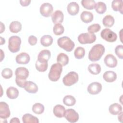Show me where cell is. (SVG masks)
<instances>
[{"instance_id":"cell-30","label":"cell","mask_w":123,"mask_h":123,"mask_svg":"<svg viewBox=\"0 0 123 123\" xmlns=\"http://www.w3.org/2000/svg\"><path fill=\"white\" fill-rule=\"evenodd\" d=\"M114 17L112 16L111 15H107L103 18L102 23L105 27H111L114 25Z\"/></svg>"},{"instance_id":"cell-40","label":"cell","mask_w":123,"mask_h":123,"mask_svg":"<svg viewBox=\"0 0 123 123\" xmlns=\"http://www.w3.org/2000/svg\"><path fill=\"white\" fill-rule=\"evenodd\" d=\"M115 53L120 59L123 58V46L122 45H118L115 49Z\"/></svg>"},{"instance_id":"cell-18","label":"cell","mask_w":123,"mask_h":123,"mask_svg":"<svg viewBox=\"0 0 123 123\" xmlns=\"http://www.w3.org/2000/svg\"><path fill=\"white\" fill-rule=\"evenodd\" d=\"M65 109L62 105L58 104L54 106L53 109V112L54 115L58 118H62L64 117Z\"/></svg>"},{"instance_id":"cell-10","label":"cell","mask_w":123,"mask_h":123,"mask_svg":"<svg viewBox=\"0 0 123 123\" xmlns=\"http://www.w3.org/2000/svg\"><path fill=\"white\" fill-rule=\"evenodd\" d=\"M88 92L92 95H96L100 93L102 90V85L100 83L94 82L90 84L87 88Z\"/></svg>"},{"instance_id":"cell-26","label":"cell","mask_w":123,"mask_h":123,"mask_svg":"<svg viewBox=\"0 0 123 123\" xmlns=\"http://www.w3.org/2000/svg\"><path fill=\"white\" fill-rule=\"evenodd\" d=\"M111 7L114 11H119L123 13V1L122 0H113L111 3Z\"/></svg>"},{"instance_id":"cell-45","label":"cell","mask_w":123,"mask_h":123,"mask_svg":"<svg viewBox=\"0 0 123 123\" xmlns=\"http://www.w3.org/2000/svg\"><path fill=\"white\" fill-rule=\"evenodd\" d=\"M118 120L120 122H122V120H123V112L121 111L119 113V115L118 117Z\"/></svg>"},{"instance_id":"cell-14","label":"cell","mask_w":123,"mask_h":123,"mask_svg":"<svg viewBox=\"0 0 123 123\" xmlns=\"http://www.w3.org/2000/svg\"><path fill=\"white\" fill-rule=\"evenodd\" d=\"M50 52L48 49L41 50L37 56V60L40 63H45L48 62L50 57Z\"/></svg>"},{"instance_id":"cell-29","label":"cell","mask_w":123,"mask_h":123,"mask_svg":"<svg viewBox=\"0 0 123 123\" xmlns=\"http://www.w3.org/2000/svg\"><path fill=\"white\" fill-rule=\"evenodd\" d=\"M88 71L93 74H98L101 71L100 66L98 63H91L88 67Z\"/></svg>"},{"instance_id":"cell-19","label":"cell","mask_w":123,"mask_h":123,"mask_svg":"<svg viewBox=\"0 0 123 123\" xmlns=\"http://www.w3.org/2000/svg\"><path fill=\"white\" fill-rule=\"evenodd\" d=\"M24 88L29 93H36L38 91L37 86L32 81H27Z\"/></svg>"},{"instance_id":"cell-39","label":"cell","mask_w":123,"mask_h":123,"mask_svg":"<svg viewBox=\"0 0 123 123\" xmlns=\"http://www.w3.org/2000/svg\"><path fill=\"white\" fill-rule=\"evenodd\" d=\"M1 75L5 79H9L12 76V71L10 68H4L1 72Z\"/></svg>"},{"instance_id":"cell-5","label":"cell","mask_w":123,"mask_h":123,"mask_svg":"<svg viewBox=\"0 0 123 123\" xmlns=\"http://www.w3.org/2000/svg\"><path fill=\"white\" fill-rule=\"evenodd\" d=\"M96 40V35L89 32L82 33L78 37V41L82 44H91L94 42Z\"/></svg>"},{"instance_id":"cell-47","label":"cell","mask_w":123,"mask_h":123,"mask_svg":"<svg viewBox=\"0 0 123 123\" xmlns=\"http://www.w3.org/2000/svg\"><path fill=\"white\" fill-rule=\"evenodd\" d=\"M0 50H1V61H2V59H3V56H2V55H3V56H4V53H3V51L2 50V49H0Z\"/></svg>"},{"instance_id":"cell-12","label":"cell","mask_w":123,"mask_h":123,"mask_svg":"<svg viewBox=\"0 0 123 123\" xmlns=\"http://www.w3.org/2000/svg\"><path fill=\"white\" fill-rule=\"evenodd\" d=\"M15 74L16 75V78L23 80H26L29 76V71L25 67H19L16 69L15 71Z\"/></svg>"},{"instance_id":"cell-24","label":"cell","mask_w":123,"mask_h":123,"mask_svg":"<svg viewBox=\"0 0 123 123\" xmlns=\"http://www.w3.org/2000/svg\"><path fill=\"white\" fill-rule=\"evenodd\" d=\"M22 121L24 123H38L39 121L37 117L34 116L31 114L26 113L22 117Z\"/></svg>"},{"instance_id":"cell-2","label":"cell","mask_w":123,"mask_h":123,"mask_svg":"<svg viewBox=\"0 0 123 123\" xmlns=\"http://www.w3.org/2000/svg\"><path fill=\"white\" fill-rule=\"evenodd\" d=\"M62 71V66L60 63L57 62L52 64L48 74L49 79L53 82L58 81L60 78Z\"/></svg>"},{"instance_id":"cell-36","label":"cell","mask_w":123,"mask_h":123,"mask_svg":"<svg viewBox=\"0 0 123 123\" xmlns=\"http://www.w3.org/2000/svg\"><path fill=\"white\" fill-rule=\"evenodd\" d=\"M64 28L63 25L61 24H55L53 28V31L55 35L59 36L62 34L64 32Z\"/></svg>"},{"instance_id":"cell-32","label":"cell","mask_w":123,"mask_h":123,"mask_svg":"<svg viewBox=\"0 0 123 123\" xmlns=\"http://www.w3.org/2000/svg\"><path fill=\"white\" fill-rule=\"evenodd\" d=\"M95 9L98 13L103 14L106 11L107 7L106 4L103 2L98 1L96 3Z\"/></svg>"},{"instance_id":"cell-27","label":"cell","mask_w":123,"mask_h":123,"mask_svg":"<svg viewBox=\"0 0 123 123\" xmlns=\"http://www.w3.org/2000/svg\"><path fill=\"white\" fill-rule=\"evenodd\" d=\"M57 62L62 66L66 65L69 62L68 56L64 53H60L57 57Z\"/></svg>"},{"instance_id":"cell-41","label":"cell","mask_w":123,"mask_h":123,"mask_svg":"<svg viewBox=\"0 0 123 123\" xmlns=\"http://www.w3.org/2000/svg\"><path fill=\"white\" fill-rule=\"evenodd\" d=\"M15 82L17 85L18 86L22 88H24L27 81H26V80H23V79H20L16 78Z\"/></svg>"},{"instance_id":"cell-9","label":"cell","mask_w":123,"mask_h":123,"mask_svg":"<svg viewBox=\"0 0 123 123\" xmlns=\"http://www.w3.org/2000/svg\"><path fill=\"white\" fill-rule=\"evenodd\" d=\"M53 10V8L52 5L48 2L43 3L40 7V12L41 14L46 17H48L51 15Z\"/></svg>"},{"instance_id":"cell-44","label":"cell","mask_w":123,"mask_h":123,"mask_svg":"<svg viewBox=\"0 0 123 123\" xmlns=\"http://www.w3.org/2000/svg\"><path fill=\"white\" fill-rule=\"evenodd\" d=\"M10 123H20V121L19 120V119L18 118L16 117H14L13 118H12L10 121Z\"/></svg>"},{"instance_id":"cell-33","label":"cell","mask_w":123,"mask_h":123,"mask_svg":"<svg viewBox=\"0 0 123 123\" xmlns=\"http://www.w3.org/2000/svg\"><path fill=\"white\" fill-rule=\"evenodd\" d=\"M32 111L36 114H41L44 111V106L40 103H36L32 106Z\"/></svg>"},{"instance_id":"cell-17","label":"cell","mask_w":123,"mask_h":123,"mask_svg":"<svg viewBox=\"0 0 123 123\" xmlns=\"http://www.w3.org/2000/svg\"><path fill=\"white\" fill-rule=\"evenodd\" d=\"M67 9L69 14L74 16L78 13L79 11V6L77 2H71L68 4Z\"/></svg>"},{"instance_id":"cell-1","label":"cell","mask_w":123,"mask_h":123,"mask_svg":"<svg viewBox=\"0 0 123 123\" xmlns=\"http://www.w3.org/2000/svg\"><path fill=\"white\" fill-rule=\"evenodd\" d=\"M104 47L100 44H97L92 47L88 53V59L92 62L98 61L105 52Z\"/></svg>"},{"instance_id":"cell-35","label":"cell","mask_w":123,"mask_h":123,"mask_svg":"<svg viewBox=\"0 0 123 123\" xmlns=\"http://www.w3.org/2000/svg\"><path fill=\"white\" fill-rule=\"evenodd\" d=\"M85 55V50L84 48L81 47H77L74 51V57L77 59H81L83 58Z\"/></svg>"},{"instance_id":"cell-4","label":"cell","mask_w":123,"mask_h":123,"mask_svg":"<svg viewBox=\"0 0 123 123\" xmlns=\"http://www.w3.org/2000/svg\"><path fill=\"white\" fill-rule=\"evenodd\" d=\"M21 39L20 37L17 36L11 37L9 39L8 49L12 53L18 52L20 49Z\"/></svg>"},{"instance_id":"cell-46","label":"cell","mask_w":123,"mask_h":123,"mask_svg":"<svg viewBox=\"0 0 123 123\" xmlns=\"http://www.w3.org/2000/svg\"><path fill=\"white\" fill-rule=\"evenodd\" d=\"M1 23V31H0V33H2L5 30V25L2 24V22H0Z\"/></svg>"},{"instance_id":"cell-23","label":"cell","mask_w":123,"mask_h":123,"mask_svg":"<svg viewBox=\"0 0 123 123\" xmlns=\"http://www.w3.org/2000/svg\"><path fill=\"white\" fill-rule=\"evenodd\" d=\"M6 95L10 99H15L19 95V91L13 86H10L6 90Z\"/></svg>"},{"instance_id":"cell-43","label":"cell","mask_w":123,"mask_h":123,"mask_svg":"<svg viewBox=\"0 0 123 123\" xmlns=\"http://www.w3.org/2000/svg\"><path fill=\"white\" fill-rule=\"evenodd\" d=\"M31 0H20V3L21 5L23 6H27L29 5L31 2Z\"/></svg>"},{"instance_id":"cell-11","label":"cell","mask_w":123,"mask_h":123,"mask_svg":"<svg viewBox=\"0 0 123 123\" xmlns=\"http://www.w3.org/2000/svg\"><path fill=\"white\" fill-rule=\"evenodd\" d=\"M10 111L9 105L6 102L1 101L0 102V117L1 119H7L10 116Z\"/></svg>"},{"instance_id":"cell-42","label":"cell","mask_w":123,"mask_h":123,"mask_svg":"<svg viewBox=\"0 0 123 123\" xmlns=\"http://www.w3.org/2000/svg\"><path fill=\"white\" fill-rule=\"evenodd\" d=\"M28 41L30 45L34 46L37 44V38L35 36L31 35L29 37Z\"/></svg>"},{"instance_id":"cell-13","label":"cell","mask_w":123,"mask_h":123,"mask_svg":"<svg viewBox=\"0 0 123 123\" xmlns=\"http://www.w3.org/2000/svg\"><path fill=\"white\" fill-rule=\"evenodd\" d=\"M104 62L106 65L110 68H114L117 65V60L112 54L107 55L104 58Z\"/></svg>"},{"instance_id":"cell-6","label":"cell","mask_w":123,"mask_h":123,"mask_svg":"<svg viewBox=\"0 0 123 123\" xmlns=\"http://www.w3.org/2000/svg\"><path fill=\"white\" fill-rule=\"evenodd\" d=\"M78 75L75 72H70L64 76L62 82L66 86H71L78 81Z\"/></svg>"},{"instance_id":"cell-7","label":"cell","mask_w":123,"mask_h":123,"mask_svg":"<svg viewBox=\"0 0 123 123\" xmlns=\"http://www.w3.org/2000/svg\"><path fill=\"white\" fill-rule=\"evenodd\" d=\"M100 36L103 39L109 42H113L117 38L116 34L109 28L103 29L100 33Z\"/></svg>"},{"instance_id":"cell-34","label":"cell","mask_w":123,"mask_h":123,"mask_svg":"<svg viewBox=\"0 0 123 123\" xmlns=\"http://www.w3.org/2000/svg\"><path fill=\"white\" fill-rule=\"evenodd\" d=\"M63 102L67 106H72L75 104L76 99L71 95H67L63 98Z\"/></svg>"},{"instance_id":"cell-21","label":"cell","mask_w":123,"mask_h":123,"mask_svg":"<svg viewBox=\"0 0 123 123\" xmlns=\"http://www.w3.org/2000/svg\"><path fill=\"white\" fill-rule=\"evenodd\" d=\"M81 20L85 23H89L92 22L93 20V14L88 11H83L80 15Z\"/></svg>"},{"instance_id":"cell-28","label":"cell","mask_w":123,"mask_h":123,"mask_svg":"<svg viewBox=\"0 0 123 123\" xmlns=\"http://www.w3.org/2000/svg\"><path fill=\"white\" fill-rule=\"evenodd\" d=\"M53 38L50 35H44L40 39L41 44L44 47H49L50 46L53 42Z\"/></svg>"},{"instance_id":"cell-25","label":"cell","mask_w":123,"mask_h":123,"mask_svg":"<svg viewBox=\"0 0 123 123\" xmlns=\"http://www.w3.org/2000/svg\"><path fill=\"white\" fill-rule=\"evenodd\" d=\"M9 29L10 31L12 33H18L22 29V24L18 21H13L9 25Z\"/></svg>"},{"instance_id":"cell-38","label":"cell","mask_w":123,"mask_h":123,"mask_svg":"<svg viewBox=\"0 0 123 123\" xmlns=\"http://www.w3.org/2000/svg\"><path fill=\"white\" fill-rule=\"evenodd\" d=\"M101 28L100 25L98 24H94L89 25L87 28V31L89 33L94 34L99 31Z\"/></svg>"},{"instance_id":"cell-16","label":"cell","mask_w":123,"mask_h":123,"mask_svg":"<svg viewBox=\"0 0 123 123\" xmlns=\"http://www.w3.org/2000/svg\"><path fill=\"white\" fill-rule=\"evenodd\" d=\"M64 15L60 10L55 11L51 15V19L54 24H57L62 23L63 21Z\"/></svg>"},{"instance_id":"cell-15","label":"cell","mask_w":123,"mask_h":123,"mask_svg":"<svg viewBox=\"0 0 123 123\" xmlns=\"http://www.w3.org/2000/svg\"><path fill=\"white\" fill-rule=\"evenodd\" d=\"M15 60L16 62L18 64H25L29 62L30 58L28 53L26 52H21L16 56Z\"/></svg>"},{"instance_id":"cell-37","label":"cell","mask_w":123,"mask_h":123,"mask_svg":"<svg viewBox=\"0 0 123 123\" xmlns=\"http://www.w3.org/2000/svg\"><path fill=\"white\" fill-rule=\"evenodd\" d=\"M36 69L40 72H45L48 67V62L45 63H40L38 61H37L35 64Z\"/></svg>"},{"instance_id":"cell-3","label":"cell","mask_w":123,"mask_h":123,"mask_svg":"<svg viewBox=\"0 0 123 123\" xmlns=\"http://www.w3.org/2000/svg\"><path fill=\"white\" fill-rule=\"evenodd\" d=\"M58 46L65 50L70 52L75 46L74 42L68 37L64 36L60 37L57 40Z\"/></svg>"},{"instance_id":"cell-20","label":"cell","mask_w":123,"mask_h":123,"mask_svg":"<svg viewBox=\"0 0 123 123\" xmlns=\"http://www.w3.org/2000/svg\"><path fill=\"white\" fill-rule=\"evenodd\" d=\"M103 78L107 82H113L116 79L117 74L113 71H108L104 73Z\"/></svg>"},{"instance_id":"cell-22","label":"cell","mask_w":123,"mask_h":123,"mask_svg":"<svg viewBox=\"0 0 123 123\" xmlns=\"http://www.w3.org/2000/svg\"><path fill=\"white\" fill-rule=\"evenodd\" d=\"M109 111L111 114L116 115L122 111V106L117 103L111 104L109 108Z\"/></svg>"},{"instance_id":"cell-31","label":"cell","mask_w":123,"mask_h":123,"mask_svg":"<svg viewBox=\"0 0 123 123\" xmlns=\"http://www.w3.org/2000/svg\"><path fill=\"white\" fill-rule=\"evenodd\" d=\"M82 6L88 10H92L95 8L96 2L94 0H81Z\"/></svg>"},{"instance_id":"cell-8","label":"cell","mask_w":123,"mask_h":123,"mask_svg":"<svg viewBox=\"0 0 123 123\" xmlns=\"http://www.w3.org/2000/svg\"><path fill=\"white\" fill-rule=\"evenodd\" d=\"M64 117L68 122L71 123H76L79 119L78 113L73 109H68L65 110Z\"/></svg>"}]
</instances>
